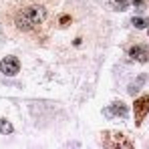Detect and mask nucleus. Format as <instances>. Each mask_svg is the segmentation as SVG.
I'll return each mask as SVG.
<instances>
[{
  "label": "nucleus",
  "mask_w": 149,
  "mask_h": 149,
  "mask_svg": "<svg viewBox=\"0 0 149 149\" xmlns=\"http://www.w3.org/2000/svg\"><path fill=\"white\" fill-rule=\"evenodd\" d=\"M0 71L6 74V77H14V74L20 71V63L16 56H6L2 63H0Z\"/></svg>",
  "instance_id": "3"
},
{
  "label": "nucleus",
  "mask_w": 149,
  "mask_h": 149,
  "mask_svg": "<svg viewBox=\"0 0 149 149\" xmlns=\"http://www.w3.org/2000/svg\"><path fill=\"white\" fill-rule=\"evenodd\" d=\"M133 111H135V123L141 125V123H143V119H145V115L149 113V95H145V97H139V99L135 101Z\"/></svg>",
  "instance_id": "2"
},
{
  "label": "nucleus",
  "mask_w": 149,
  "mask_h": 149,
  "mask_svg": "<svg viewBox=\"0 0 149 149\" xmlns=\"http://www.w3.org/2000/svg\"><path fill=\"white\" fill-rule=\"evenodd\" d=\"M115 8H127V0H113Z\"/></svg>",
  "instance_id": "9"
},
{
  "label": "nucleus",
  "mask_w": 149,
  "mask_h": 149,
  "mask_svg": "<svg viewBox=\"0 0 149 149\" xmlns=\"http://www.w3.org/2000/svg\"><path fill=\"white\" fill-rule=\"evenodd\" d=\"M107 113H109V115H125V113H127V107L121 105V103H115L113 109H109Z\"/></svg>",
  "instance_id": "6"
},
{
  "label": "nucleus",
  "mask_w": 149,
  "mask_h": 149,
  "mask_svg": "<svg viewBox=\"0 0 149 149\" xmlns=\"http://www.w3.org/2000/svg\"><path fill=\"white\" fill-rule=\"evenodd\" d=\"M129 54L133 61H139V63H147L149 61V49L145 45H135L129 49Z\"/></svg>",
  "instance_id": "4"
},
{
  "label": "nucleus",
  "mask_w": 149,
  "mask_h": 149,
  "mask_svg": "<svg viewBox=\"0 0 149 149\" xmlns=\"http://www.w3.org/2000/svg\"><path fill=\"white\" fill-rule=\"evenodd\" d=\"M133 2H135V4H137V6H139V4H141V2H143V0H133Z\"/></svg>",
  "instance_id": "10"
},
{
  "label": "nucleus",
  "mask_w": 149,
  "mask_h": 149,
  "mask_svg": "<svg viewBox=\"0 0 149 149\" xmlns=\"http://www.w3.org/2000/svg\"><path fill=\"white\" fill-rule=\"evenodd\" d=\"M0 133L2 135H10L12 133V125L8 123L6 119H0Z\"/></svg>",
  "instance_id": "7"
},
{
  "label": "nucleus",
  "mask_w": 149,
  "mask_h": 149,
  "mask_svg": "<svg viewBox=\"0 0 149 149\" xmlns=\"http://www.w3.org/2000/svg\"><path fill=\"white\" fill-rule=\"evenodd\" d=\"M133 26H137V28H145V26H147V20H145V18H133Z\"/></svg>",
  "instance_id": "8"
},
{
  "label": "nucleus",
  "mask_w": 149,
  "mask_h": 149,
  "mask_svg": "<svg viewBox=\"0 0 149 149\" xmlns=\"http://www.w3.org/2000/svg\"><path fill=\"white\" fill-rule=\"evenodd\" d=\"M8 24L24 38H45L52 24L50 0H16L8 8Z\"/></svg>",
  "instance_id": "1"
},
{
  "label": "nucleus",
  "mask_w": 149,
  "mask_h": 149,
  "mask_svg": "<svg viewBox=\"0 0 149 149\" xmlns=\"http://www.w3.org/2000/svg\"><path fill=\"white\" fill-rule=\"evenodd\" d=\"M115 135H117V139H115V141L105 139V141H103V145H105V147H133V141L125 139L121 133H115Z\"/></svg>",
  "instance_id": "5"
}]
</instances>
